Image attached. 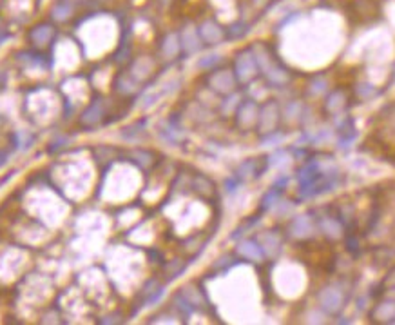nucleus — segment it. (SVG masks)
Instances as JSON below:
<instances>
[{
	"label": "nucleus",
	"mask_w": 395,
	"mask_h": 325,
	"mask_svg": "<svg viewBox=\"0 0 395 325\" xmlns=\"http://www.w3.org/2000/svg\"><path fill=\"white\" fill-rule=\"evenodd\" d=\"M199 36H201L203 40H207L209 44H216L222 40L223 31H222V27L218 24H214V22H205V24L199 27Z\"/></svg>",
	"instance_id": "nucleus-1"
},
{
	"label": "nucleus",
	"mask_w": 395,
	"mask_h": 325,
	"mask_svg": "<svg viewBox=\"0 0 395 325\" xmlns=\"http://www.w3.org/2000/svg\"><path fill=\"white\" fill-rule=\"evenodd\" d=\"M163 51L167 54H174L178 51V36L176 35H169L165 44H163Z\"/></svg>",
	"instance_id": "nucleus-2"
},
{
	"label": "nucleus",
	"mask_w": 395,
	"mask_h": 325,
	"mask_svg": "<svg viewBox=\"0 0 395 325\" xmlns=\"http://www.w3.org/2000/svg\"><path fill=\"white\" fill-rule=\"evenodd\" d=\"M241 253L247 254V256H250V254H254V258H259L261 256V253H259V249L256 244H252V247H245V244H243V247H241Z\"/></svg>",
	"instance_id": "nucleus-3"
},
{
	"label": "nucleus",
	"mask_w": 395,
	"mask_h": 325,
	"mask_svg": "<svg viewBox=\"0 0 395 325\" xmlns=\"http://www.w3.org/2000/svg\"><path fill=\"white\" fill-rule=\"evenodd\" d=\"M69 11H71V9H69L67 6H58V7H54V17H56V18H66Z\"/></svg>",
	"instance_id": "nucleus-4"
},
{
	"label": "nucleus",
	"mask_w": 395,
	"mask_h": 325,
	"mask_svg": "<svg viewBox=\"0 0 395 325\" xmlns=\"http://www.w3.org/2000/svg\"><path fill=\"white\" fill-rule=\"evenodd\" d=\"M220 60V56H218V54H210V58H205V60H201L199 62V66H212V64H214V62H218Z\"/></svg>",
	"instance_id": "nucleus-5"
}]
</instances>
